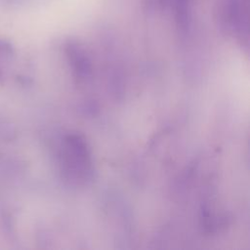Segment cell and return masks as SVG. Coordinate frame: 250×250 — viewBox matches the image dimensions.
<instances>
[{"mask_svg":"<svg viewBox=\"0 0 250 250\" xmlns=\"http://www.w3.org/2000/svg\"><path fill=\"white\" fill-rule=\"evenodd\" d=\"M59 156L62 173L70 184L82 186L91 181L93 177L92 154L82 135L66 134L62 140Z\"/></svg>","mask_w":250,"mask_h":250,"instance_id":"obj_1","label":"cell"},{"mask_svg":"<svg viewBox=\"0 0 250 250\" xmlns=\"http://www.w3.org/2000/svg\"><path fill=\"white\" fill-rule=\"evenodd\" d=\"M66 56L71 63L76 77L83 80L91 72V63L84 50L75 43H68L65 47Z\"/></svg>","mask_w":250,"mask_h":250,"instance_id":"obj_2","label":"cell"},{"mask_svg":"<svg viewBox=\"0 0 250 250\" xmlns=\"http://www.w3.org/2000/svg\"><path fill=\"white\" fill-rule=\"evenodd\" d=\"M175 19L179 30L182 33H187L190 27V0H174Z\"/></svg>","mask_w":250,"mask_h":250,"instance_id":"obj_3","label":"cell"},{"mask_svg":"<svg viewBox=\"0 0 250 250\" xmlns=\"http://www.w3.org/2000/svg\"><path fill=\"white\" fill-rule=\"evenodd\" d=\"M0 75H1V72H0Z\"/></svg>","mask_w":250,"mask_h":250,"instance_id":"obj_4","label":"cell"}]
</instances>
